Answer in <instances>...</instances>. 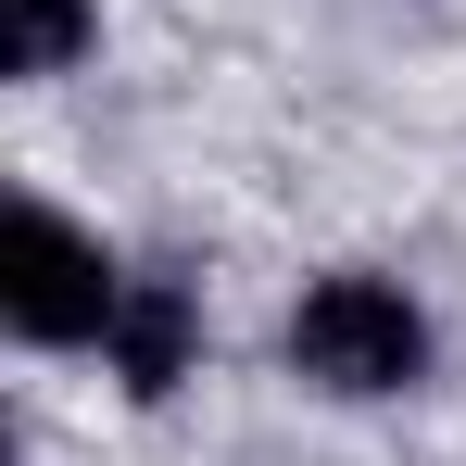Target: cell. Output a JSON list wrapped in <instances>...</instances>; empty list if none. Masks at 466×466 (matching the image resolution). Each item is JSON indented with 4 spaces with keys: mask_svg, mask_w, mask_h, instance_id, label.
Masks as SVG:
<instances>
[{
    "mask_svg": "<svg viewBox=\"0 0 466 466\" xmlns=\"http://www.w3.org/2000/svg\"><path fill=\"white\" fill-rule=\"evenodd\" d=\"M101 353H114V379L139 390V403H164V390L189 379V353H202V303H189L177 278H127V303H114V328H101Z\"/></svg>",
    "mask_w": 466,
    "mask_h": 466,
    "instance_id": "3957f363",
    "label": "cell"
},
{
    "mask_svg": "<svg viewBox=\"0 0 466 466\" xmlns=\"http://www.w3.org/2000/svg\"><path fill=\"white\" fill-rule=\"evenodd\" d=\"M127 303V278H114V252L76 239L51 202H13V252H0V315H13V340H38V353H64V340H101Z\"/></svg>",
    "mask_w": 466,
    "mask_h": 466,
    "instance_id": "7a4b0ae2",
    "label": "cell"
},
{
    "mask_svg": "<svg viewBox=\"0 0 466 466\" xmlns=\"http://www.w3.org/2000/svg\"><path fill=\"white\" fill-rule=\"evenodd\" d=\"M290 366L340 403H379V390H416L429 379V315L403 303L390 278H315L290 303Z\"/></svg>",
    "mask_w": 466,
    "mask_h": 466,
    "instance_id": "6da1fadb",
    "label": "cell"
},
{
    "mask_svg": "<svg viewBox=\"0 0 466 466\" xmlns=\"http://www.w3.org/2000/svg\"><path fill=\"white\" fill-rule=\"evenodd\" d=\"M88 51V0H0V76H64Z\"/></svg>",
    "mask_w": 466,
    "mask_h": 466,
    "instance_id": "277c9868",
    "label": "cell"
}]
</instances>
